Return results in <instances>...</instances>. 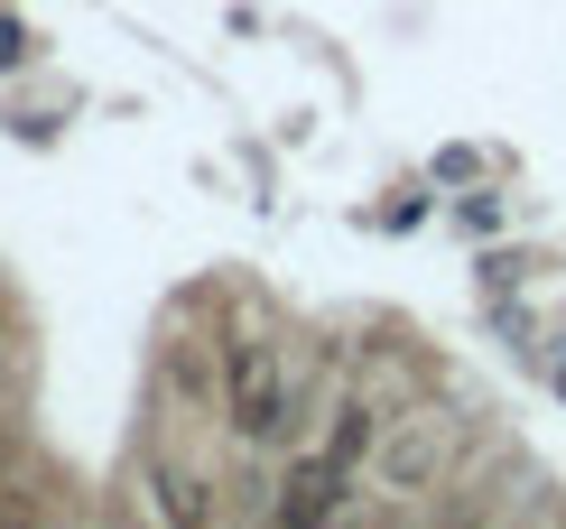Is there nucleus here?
Wrapping results in <instances>:
<instances>
[{"instance_id": "1", "label": "nucleus", "mask_w": 566, "mask_h": 529, "mask_svg": "<svg viewBox=\"0 0 566 529\" xmlns=\"http://www.w3.org/2000/svg\"><path fill=\"white\" fill-rule=\"evenodd\" d=\"M279 529H353L363 520V474L335 465V455H289V474H279V501H270Z\"/></svg>"}, {"instance_id": "2", "label": "nucleus", "mask_w": 566, "mask_h": 529, "mask_svg": "<svg viewBox=\"0 0 566 529\" xmlns=\"http://www.w3.org/2000/svg\"><path fill=\"white\" fill-rule=\"evenodd\" d=\"M223 418L242 427L251 446H270L279 427H289V372H279V353L261 344V334L223 344Z\"/></svg>"}, {"instance_id": "3", "label": "nucleus", "mask_w": 566, "mask_h": 529, "mask_svg": "<svg viewBox=\"0 0 566 529\" xmlns=\"http://www.w3.org/2000/svg\"><path fill=\"white\" fill-rule=\"evenodd\" d=\"M446 455H455L446 418H409V427H390V437H381V455H371V484H381L390 501H409V492H428L437 474H446Z\"/></svg>"}, {"instance_id": "4", "label": "nucleus", "mask_w": 566, "mask_h": 529, "mask_svg": "<svg viewBox=\"0 0 566 529\" xmlns=\"http://www.w3.org/2000/svg\"><path fill=\"white\" fill-rule=\"evenodd\" d=\"M149 511L168 529H214V484L196 465H149Z\"/></svg>"}, {"instance_id": "5", "label": "nucleus", "mask_w": 566, "mask_h": 529, "mask_svg": "<svg viewBox=\"0 0 566 529\" xmlns=\"http://www.w3.org/2000/svg\"><path fill=\"white\" fill-rule=\"evenodd\" d=\"M325 455L353 465V474L381 455V418H371V400H335V418H325Z\"/></svg>"}, {"instance_id": "6", "label": "nucleus", "mask_w": 566, "mask_h": 529, "mask_svg": "<svg viewBox=\"0 0 566 529\" xmlns=\"http://www.w3.org/2000/svg\"><path fill=\"white\" fill-rule=\"evenodd\" d=\"M0 65H19V29H10V19H0Z\"/></svg>"}, {"instance_id": "7", "label": "nucleus", "mask_w": 566, "mask_h": 529, "mask_svg": "<svg viewBox=\"0 0 566 529\" xmlns=\"http://www.w3.org/2000/svg\"><path fill=\"white\" fill-rule=\"evenodd\" d=\"M548 381H557V400H566V353H557V372H548Z\"/></svg>"}]
</instances>
